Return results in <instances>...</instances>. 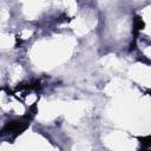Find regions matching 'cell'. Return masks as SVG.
Segmentation results:
<instances>
[{"mask_svg":"<svg viewBox=\"0 0 151 151\" xmlns=\"http://www.w3.org/2000/svg\"><path fill=\"white\" fill-rule=\"evenodd\" d=\"M35 114V110H33V112L27 113L26 116L21 117L20 119H15L12 122H8L0 131V137H7L8 139H14L17 138L20 133H22V131H25L27 129V126L29 125V122L32 120L33 116Z\"/></svg>","mask_w":151,"mask_h":151,"instance_id":"1","label":"cell"}]
</instances>
